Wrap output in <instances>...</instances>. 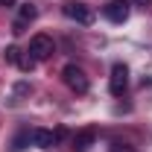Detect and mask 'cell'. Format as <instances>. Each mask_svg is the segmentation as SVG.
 Returning a JSON list of instances; mask_svg holds the SVG:
<instances>
[{
	"label": "cell",
	"instance_id": "6da1fadb",
	"mask_svg": "<svg viewBox=\"0 0 152 152\" xmlns=\"http://www.w3.org/2000/svg\"><path fill=\"white\" fill-rule=\"evenodd\" d=\"M61 79H64V85H67L70 91H76V94H85V91L91 88V82H88L85 70L76 67V64H67V67L61 70Z\"/></svg>",
	"mask_w": 152,
	"mask_h": 152
},
{
	"label": "cell",
	"instance_id": "7a4b0ae2",
	"mask_svg": "<svg viewBox=\"0 0 152 152\" xmlns=\"http://www.w3.org/2000/svg\"><path fill=\"white\" fill-rule=\"evenodd\" d=\"M64 15L76 23H82V26H91L94 23V9L88 6V3H82V0H70V3H64Z\"/></svg>",
	"mask_w": 152,
	"mask_h": 152
},
{
	"label": "cell",
	"instance_id": "3957f363",
	"mask_svg": "<svg viewBox=\"0 0 152 152\" xmlns=\"http://www.w3.org/2000/svg\"><path fill=\"white\" fill-rule=\"evenodd\" d=\"M26 53L35 58V61H47V58L53 56V38L44 35V32H41V35H32V38H29V50H26Z\"/></svg>",
	"mask_w": 152,
	"mask_h": 152
},
{
	"label": "cell",
	"instance_id": "277c9868",
	"mask_svg": "<svg viewBox=\"0 0 152 152\" xmlns=\"http://www.w3.org/2000/svg\"><path fill=\"white\" fill-rule=\"evenodd\" d=\"M94 143H96V129H79L70 137V149L73 152H88Z\"/></svg>",
	"mask_w": 152,
	"mask_h": 152
},
{
	"label": "cell",
	"instance_id": "5b68a950",
	"mask_svg": "<svg viewBox=\"0 0 152 152\" xmlns=\"http://www.w3.org/2000/svg\"><path fill=\"white\" fill-rule=\"evenodd\" d=\"M126 85H129V67H126V64H114L111 67V82H108L111 94L120 96L123 91H126Z\"/></svg>",
	"mask_w": 152,
	"mask_h": 152
},
{
	"label": "cell",
	"instance_id": "8992f818",
	"mask_svg": "<svg viewBox=\"0 0 152 152\" xmlns=\"http://www.w3.org/2000/svg\"><path fill=\"white\" fill-rule=\"evenodd\" d=\"M102 12L111 23H123V20H129V0H111Z\"/></svg>",
	"mask_w": 152,
	"mask_h": 152
},
{
	"label": "cell",
	"instance_id": "52a82bcc",
	"mask_svg": "<svg viewBox=\"0 0 152 152\" xmlns=\"http://www.w3.org/2000/svg\"><path fill=\"white\" fill-rule=\"evenodd\" d=\"M35 15H38V9H35V6H32V3H23V6H20V15H18V20H15V29H12V32H15V35H20V32H23V26H26L29 20H35Z\"/></svg>",
	"mask_w": 152,
	"mask_h": 152
},
{
	"label": "cell",
	"instance_id": "ba28073f",
	"mask_svg": "<svg viewBox=\"0 0 152 152\" xmlns=\"http://www.w3.org/2000/svg\"><path fill=\"white\" fill-rule=\"evenodd\" d=\"M32 143L38 149H53L58 140H56V132H47V129H32Z\"/></svg>",
	"mask_w": 152,
	"mask_h": 152
},
{
	"label": "cell",
	"instance_id": "9c48e42d",
	"mask_svg": "<svg viewBox=\"0 0 152 152\" xmlns=\"http://www.w3.org/2000/svg\"><path fill=\"white\" fill-rule=\"evenodd\" d=\"M29 137H32L29 132H20L18 137H15V143H12V149H15V152H20L23 146H26V143H29Z\"/></svg>",
	"mask_w": 152,
	"mask_h": 152
},
{
	"label": "cell",
	"instance_id": "30bf717a",
	"mask_svg": "<svg viewBox=\"0 0 152 152\" xmlns=\"http://www.w3.org/2000/svg\"><path fill=\"white\" fill-rule=\"evenodd\" d=\"M6 61H12V64H20V50L12 44V47H6Z\"/></svg>",
	"mask_w": 152,
	"mask_h": 152
},
{
	"label": "cell",
	"instance_id": "8fae6325",
	"mask_svg": "<svg viewBox=\"0 0 152 152\" xmlns=\"http://www.w3.org/2000/svg\"><path fill=\"white\" fill-rule=\"evenodd\" d=\"M108 152H134V146H129V143H123V140H114L111 146H108Z\"/></svg>",
	"mask_w": 152,
	"mask_h": 152
},
{
	"label": "cell",
	"instance_id": "7c38bea8",
	"mask_svg": "<svg viewBox=\"0 0 152 152\" xmlns=\"http://www.w3.org/2000/svg\"><path fill=\"white\" fill-rule=\"evenodd\" d=\"M132 3H134V6H140V9H146V6H149L152 0H132Z\"/></svg>",
	"mask_w": 152,
	"mask_h": 152
},
{
	"label": "cell",
	"instance_id": "4fadbf2b",
	"mask_svg": "<svg viewBox=\"0 0 152 152\" xmlns=\"http://www.w3.org/2000/svg\"><path fill=\"white\" fill-rule=\"evenodd\" d=\"M12 3H15V0H0V6H12Z\"/></svg>",
	"mask_w": 152,
	"mask_h": 152
}]
</instances>
